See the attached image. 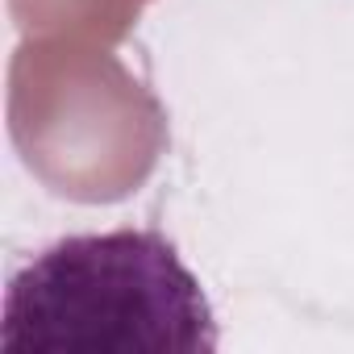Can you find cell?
<instances>
[{
    "label": "cell",
    "instance_id": "cell-1",
    "mask_svg": "<svg viewBox=\"0 0 354 354\" xmlns=\"http://www.w3.org/2000/svg\"><path fill=\"white\" fill-rule=\"evenodd\" d=\"M5 354H213L201 279L154 230L75 234L34 254L5 292Z\"/></svg>",
    "mask_w": 354,
    "mask_h": 354
}]
</instances>
